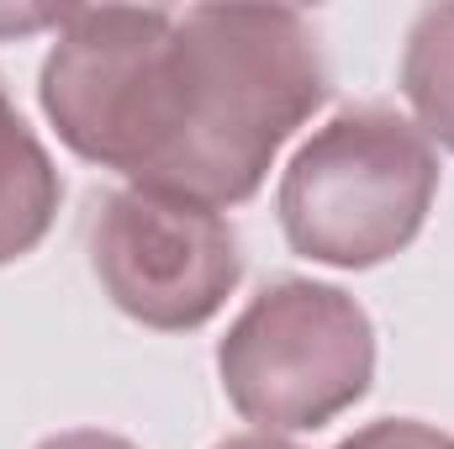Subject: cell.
I'll return each mask as SVG.
<instances>
[{"mask_svg":"<svg viewBox=\"0 0 454 449\" xmlns=\"http://www.w3.org/2000/svg\"><path fill=\"white\" fill-rule=\"evenodd\" d=\"M37 96L80 159L223 212L328 101V59L291 5H74Z\"/></svg>","mask_w":454,"mask_h":449,"instance_id":"cell-1","label":"cell"},{"mask_svg":"<svg viewBox=\"0 0 454 449\" xmlns=\"http://www.w3.org/2000/svg\"><path fill=\"white\" fill-rule=\"evenodd\" d=\"M434 196L439 154L412 116L343 106L296 148L275 207L296 254L333 270H370L423 232Z\"/></svg>","mask_w":454,"mask_h":449,"instance_id":"cell-2","label":"cell"},{"mask_svg":"<svg viewBox=\"0 0 454 449\" xmlns=\"http://www.w3.org/2000/svg\"><path fill=\"white\" fill-rule=\"evenodd\" d=\"M217 375L259 434H312L370 391V312L323 280H270L217 343Z\"/></svg>","mask_w":454,"mask_h":449,"instance_id":"cell-3","label":"cell"},{"mask_svg":"<svg viewBox=\"0 0 454 449\" xmlns=\"http://www.w3.org/2000/svg\"><path fill=\"white\" fill-rule=\"evenodd\" d=\"M90 270L143 328L191 334L243 280V248L223 212L153 191H106L90 212Z\"/></svg>","mask_w":454,"mask_h":449,"instance_id":"cell-4","label":"cell"},{"mask_svg":"<svg viewBox=\"0 0 454 449\" xmlns=\"http://www.w3.org/2000/svg\"><path fill=\"white\" fill-rule=\"evenodd\" d=\"M59 201H64L59 164L48 159V148L37 143V132L21 122L0 85V264L32 254L48 238Z\"/></svg>","mask_w":454,"mask_h":449,"instance_id":"cell-5","label":"cell"},{"mask_svg":"<svg viewBox=\"0 0 454 449\" xmlns=\"http://www.w3.org/2000/svg\"><path fill=\"white\" fill-rule=\"evenodd\" d=\"M402 96L418 132L454 154V5L418 11L402 48Z\"/></svg>","mask_w":454,"mask_h":449,"instance_id":"cell-6","label":"cell"},{"mask_svg":"<svg viewBox=\"0 0 454 449\" xmlns=\"http://www.w3.org/2000/svg\"><path fill=\"white\" fill-rule=\"evenodd\" d=\"M444 429L434 423H418V418H380L359 434H348L339 449H444Z\"/></svg>","mask_w":454,"mask_h":449,"instance_id":"cell-7","label":"cell"},{"mask_svg":"<svg viewBox=\"0 0 454 449\" xmlns=\"http://www.w3.org/2000/svg\"><path fill=\"white\" fill-rule=\"evenodd\" d=\"M74 16V5H5L0 11V37H11V32H32V27H64Z\"/></svg>","mask_w":454,"mask_h":449,"instance_id":"cell-8","label":"cell"},{"mask_svg":"<svg viewBox=\"0 0 454 449\" xmlns=\"http://www.w3.org/2000/svg\"><path fill=\"white\" fill-rule=\"evenodd\" d=\"M37 449H137V445H127V439H116V434H101V429H69V434L43 439Z\"/></svg>","mask_w":454,"mask_h":449,"instance_id":"cell-9","label":"cell"},{"mask_svg":"<svg viewBox=\"0 0 454 449\" xmlns=\"http://www.w3.org/2000/svg\"><path fill=\"white\" fill-rule=\"evenodd\" d=\"M217 449H296V445H286L275 434H238V439H223Z\"/></svg>","mask_w":454,"mask_h":449,"instance_id":"cell-10","label":"cell"},{"mask_svg":"<svg viewBox=\"0 0 454 449\" xmlns=\"http://www.w3.org/2000/svg\"><path fill=\"white\" fill-rule=\"evenodd\" d=\"M444 449H454V434H450V439H444Z\"/></svg>","mask_w":454,"mask_h":449,"instance_id":"cell-11","label":"cell"}]
</instances>
